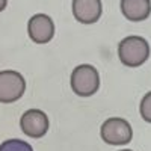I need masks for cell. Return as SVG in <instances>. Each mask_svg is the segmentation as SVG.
Segmentation results:
<instances>
[{
  "mask_svg": "<svg viewBox=\"0 0 151 151\" xmlns=\"http://www.w3.org/2000/svg\"><path fill=\"white\" fill-rule=\"evenodd\" d=\"M6 5H8V0H0V12H2V11H5Z\"/></svg>",
  "mask_w": 151,
  "mask_h": 151,
  "instance_id": "11",
  "label": "cell"
},
{
  "mask_svg": "<svg viewBox=\"0 0 151 151\" xmlns=\"http://www.w3.org/2000/svg\"><path fill=\"white\" fill-rule=\"evenodd\" d=\"M20 127L26 136L33 137V139H40L48 130V116L40 109L26 110L21 115Z\"/></svg>",
  "mask_w": 151,
  "mask_h": 151,
  "instance_id": "5",
  "label": "cell"
},
{
  "mask_svg": "<svg viewBox=\"0 0 151 151\" xmlns=\"http://www.w3.org/2000/svg\"><path fill=\"white\" fill-rule=\"evenodd\" d=\"M26 91V80L14 70L0 71V103H14Z\"/></svg>",
  "mask_w": 151,
  "mask_h": 151,
  "instance_id": "3",
  "label": "cell"
},
{
  "mask_svg": "<svg viewBox=\"0 0 151 151\" xmlns=\"http://www.w3.org/2000/svg\"><path fill=\"white\" fill-rule=\"evenodd\" d=\"M141 116L147 122H151V92L145 94L141 101Z\"/></svg>",
  "mask_w": 151,
  "mask_h": 151,
  "instance_id": "10",
  "label": "cell"
},
{
  "mask_svg": "<svg viewBox=\"0 0 151 151\" xmlns=\"http://www.w3.org/2000/svg\"><path fill=\"white\" fill-rule=\"evenodd\" d=\"M0 151H33V148L21 139H8L0 145Z\"/></svg>",
  "mask_w": 151,
  "mask_h": 151,
  "instance_id": "9",
  "label": "cell"
},
{
  "mask_svg": "<svg viewBox=\"0 0 151 151\" xmlns=\"http://www.w3.org/2000/svg\"><path fill=\"white\" fill-rule=\"evenodd\" d=\"M121 12L130 21H144L151 14V0H121Z\"/></svg>",
  "mask_w": 151,
  "mask_h": 151,
  "instance_id": "8",
  "label": "cell"
},
{
  "mask_svg": "<svg viewBox=\"0 0 151 151\" xmlns=\"http://www.w3.org/2000/svg\"><path fill=\"white\" fill-rule=\"evenodd\" d=\"M101 0H73L74 18L82 24L97 23L101 17Z\"/></svg>",
  "mask_w": 151,
  "mask_h": 151,
  "instance_id": "7",
  "label": "cell"
},
{
  "mask_svg": "<svg viewBox=\"0 0 151 151\" xmlns=\"http://www.w3.org/2000/svg\"><path fill=\"white\" fill-rule=\"evenodd\" d=\"M100 134L109 145H125L132 141L133 130L124 118H109L103 122Z\"/></svg>",
  "mask_w": 151,
  "mask_h": 151,
  "instance_id": "4",
  "label": "cell"
},
{
  "mask_svg": "<svg viewBox=\"0 0 151 151\" xmlns=\"http://www.w3.org/2000/svg\"><path fill=\"white\" fill-rule=\"evenodd\" d=\"M118 56L125 67H141L150 58V44L142 36H127L118 45Z\"/></svg>",
  "mask_w": 151,
  "mask_h": 151,
  "instance_id": "1",
  "label": "cell"
},
{
  "mask_svg": "<svg viewBox=\"0 0 151 151\" xmlns=\"http://www.w3.org/2000/svg\"><path fill=\"white\" fill-rule=\"evenodd\" d=\"M121 151H132V150H121Z\"/></svg>",
  "mask_w": 151,
  "mask_h": 151,
  "instance_id": "12",
  "label": "cell"
},
{
  "mask_svg": "<svg viewBox=\"0 0 151 151\" xmlns=\"http://www.w3.org/2000/svg\"><path fill=\"white\" fill-rule=\"evenodd\" d=\"M100 88V74L92 65H79L71 73V89L79 97H91Z\"/></svg>",
  "mask_w": 151,
  "mask_h": 151,
  "instance_id": "2",
  "label": "cell"
},
{
  "mask_svg": "<svg viewBox=\"0 0 151 151\" xmlns=\"http://www.w3.org/2000/svg\"><path fill=\"white\" fill-rule=\"evenodd\" d=\"M27 33L36 44H47L55 36V23L45 14H36L27 23Z\"/></svg>",
  "mask_w": 151,
  "mask_h": 151,
  "instance_id": "6",
  "label": "cell"
}]
</instances>
